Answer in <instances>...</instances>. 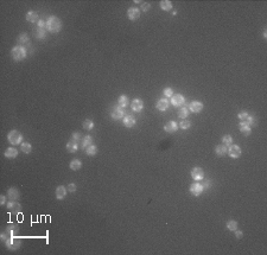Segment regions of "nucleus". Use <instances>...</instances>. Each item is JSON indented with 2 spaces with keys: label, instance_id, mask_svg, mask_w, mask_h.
<instances>
[{
  "label": "nucleus",
  "instance_id": "1a4fd4ad",
  "mask_svg": "<svg viewBox=\"0 0 267 255\" xmlns=\"http://www.w3.org/2000/svg\"><path fill=\"white\" fill-rule=\"evenodd\" d=\"M171 102H172L173 106L179 107V106L184 105L185 99H184V96L182 95V94H175V95H172V97H171Z\"/></svg>",
  "mask_w": 267,
  "mask_h": 255
},
{
  "label": "nucleus",
  "instance_id": "20e7f679",
  "mask_svg": "<svg viewBox=\"0 0 267 255\" xmlns=\"http://www.w3.org/2000/svg\"><path fill=\"white\" fill-rule=\"evenodd\" d=\"M20 246H22V240L17 239L15 236H10L6 241V247L10 250H17L18 248H20Z\"/></svg>",
  "mask_w": 267,
  "mask_h": 255
},
{
  "label": "nucleus",
  "instance_id": "473e14b6",
  "mask_svg": "<svg viewBox=\"0 0 267 255\" xmlns=\"http://www.w3.org/2000/svg\"><path fill=\"white\" fill-rule=\"evenodd\" d=\"M227 228H228L229 230H232V232L236 230V229H237V222H236V221H234V220L228 221V222H227Z\"/></svg>",
  "mask_w": 267,
  "mask_h": 255
},
{
  "label": "nucleus",
  "instance_id": "f704fd0d",
  "mask_svg": "<svg viewBox=\"0 0 267 255\" xmlns=\"http://www.w3.org/2000/svg\"><path fill=\"white\" fill-rule=\"evenodd\" d=\"M189 115V109L188 108H181L179 110H178V116L181 117V119H185L186 116Z\"/></svg>",
  "mask_w": 267,
  "mask_h": 255
},
{
  "label": "nucleus",
  "instance_id": "a211bd4d",
  "mask_svg": "<svg viewBox=\"0 0 267 255\" xmlns=\"http://www.w3.org/2000/svg\"><path fill=\"white\" fill-rule=\"evenodd\" d=\"M67 150H68V152L70 153H75L77 152V150H78V142H77L76 140H70L68 141V144H67Z\"/></svg>",
  "mask_w": 267,
  "mask_h": 255
},
{
  "label": "nucleus",
  "instance_id": "37998d69",
  "mask_svg": "<svg viewBox=\"0 0 267 255\" xmlns=\"http://www.w3.org/2000/svg\"><path fill=\"white\" fill-rule=\"evenodd\" d=\"M38 27H39V29H44V27H46V22H44V20H40V19H39V20H38Z\"/></svg>",
  "mask_w": 267,
  "mask_h": 255
},
{
  "label": "nucleus",
  "instance_id": "a19ab883",
  "mask_svg": "<svg viewBox=\"0 0 267 255\" xmlns=\"http://www.w3.org/2000/svg\"><path fill=\"white\" fill-rule=\"evenodd\" d=\"M150 7H151V5H150L148 2H143V5H141V10H143L144 12L148 11V10H150Z\"/></svg>",
  "mask_w": 267,
  "mask_h": 255
},
{
  "label": "nucleus",
  "instance_id": "bb28decb",
  "mask_svg": "<svg viewBox=\"0 0 267 255\" xmlns=\"http://www.w3.org/2000/svg\"><path fill=\"white\" fill-rule=\"evenodd\" d=\"M172 2L171 1H169V0H163V1H160V8L163 10V11H170V10H172Z\"/></svg>",
  "mask_w": 267,
  "mask_h": 255
},
{
  "label": "nucleus",
  "instance_id": "9d476101",
  "mask_svg": "<svg viewBox=\"0 0 267 255\" xmlns=\"http://www.w3.org/2000/svg\"><path fill=\"white\" fill-rule=\"evenodd\" d=\"M203 186H202V184L201 183H194V184H191L190 186V192L191 195H194V196H199L201 193L203 192Z\"/></svg>",
  "mask_w": 267,
  "mask_h": 255
},
{
  "label": "nucleus",
  "instance_id": "aec40b11",
  "mask_svg": "<svg viewBox=\"0 0 267 255\" xmlns=\"http://www.w3.org/2000/svg\"><path fill=\"white\" fill-rule=\"evenodd\" d=\"M136 122H137V120H136V117H134V116L126 115L125 117H123V125H125L126 127H128V128L133 127V126L136 125Z\"/></svg>",
  "mask_w": 267,
  "mask_h": 255
},
{
  "label": "nucleus",
  "instance_id": "ea45409f",
  "mask_svg": "<svg viewBox=\"0 0 267 255\" xmlns=\"http://www.w3.org/2000/svg\"><path fill=\"white\" fill-rule=\"evenodd\" d=\"M67 190H68V192H75V191H76V185H75L74 183H70L68 185V189H67Z\"/></svg>",
  "mask_w": 267,
  "mask_h": 255
},
{
  "label": "nucleus",
  "instance_id": "f3484780",
  "mask_svg": "<svg viewBox=\"0 0 267 255\" xmlns=\"http://www.w3.org/2000/svg\"><path fill=\"white\" fill-rule=\"evenodd\" d=\"M143 108H144V102L140 99H134L132 102V109L134 112H141Z\"/></svg>",
  "mask_w": 267,
  "mask_h": 255
},
{
  "label": "nucleus",
  "instance_id": "f03ea898",
  "mask_svg": "<svg viewBox=\"0 0 267 255\" xmlns=\"http://www.w3.org/2000/svg\"><path fill=\"white\" fill-rule=\"evenodd\" d=\"M11 55L13 57V60L15 61H22L26 57V49L22 45H15L12 51H11Z\"/></svg>",
  "mask_w": 267,
  "mask_h": 255
},
{
  "label": "nucleus",
  "instance_id": "f257e3e1",
  "mask_svg": "<svg viewBox=\"0 0 267 255\" xmlns=\"http://www.w3.org/2000/svg\"><path fill=\"white\" fill-rule=\"evenodd\" d=\"M62 29V20L58 17L51 16L46 20V30L51 33H57Z\"/></svg>",
  "mask_w": 267,
  "mask_h": 255
},
{
  "label": "nucleus",
  "instance_id": "49530a36",
  "mask_svg": "<svg viewBox=\"0 0 267 255\" xmlns=\"http://www.w3.org/2000/svg\"><path fill=\"white\" fill-rule=\"evenodd\" d=\"M235 232V236H236L237 239H241L242 237V232L241 230H234Z\"/></svg>",
  "mask_w": 267,
  "mask_h": 255
},
{
  "label": "nucleus",
  "instance_id": "0eeeda50",
  "mask_svg": "<svg viewBox=\"0 0 267 255\" xmlns=\"http://www.w3.org/2000/svg\"><path fill=\"white\" fill-rule=\"evenodd\" d=\"M7 209H8V211H11V212H13V214H19V212L22 211V204L18 203V202L10 201L7 203Z\"/></svg>",
  "mask_w": 267,
  "mask_h": 255
},
{
  "label": "nucleus",
  "instance_id": "b1692460",
  "mask_svg": "<svg viewBox=\"0 0 267 255\" xmlns=\"http://www.w3.org/2000/svg\"><path fill=\"white\" fill-rule=\"evenodd\" d=\"M227 151H228V148H227V146L226 145H223V144H221V145H217V146L215 147V153L217 155H220V157H222V155H224L226 153H227Z\"/></svg>",
  "mask_w": 267,
  "mask_h": 255
},
{
  "label": "nucleus",
  "instance_id": "79ce46f5",
  "mask_svg": "<svg viewBox=\"0 0 267 255\" xmlns=\"http://www.w3.org/2000/svg\"><path fill=\"white\" fill-rule=\"evenodd\" d=\"M73 140H76V141H78L80 140V138H81V133L80 132H75V133H73Z\"/></svg>",
  "mask_w": 267,
  "mask_h": 255
},
{
  "label": "nucleus",
  "instance_id": "2eb2a0df",
  "mask_svg": "<svg viewBox=\"0 0 267 255\" xmlns=\"http://www.w3.org/2000/svg\"><path fill=\"white\" fill-rule=\"evenodd\" d=\"M19 196H20V193H19V191H18L15 187H11V189H8L7 197L10 198V201H17V199L19 198Z\"/></svg>",
  "mask_w": 267,
  "mask_h": 255
},
{
  "label": "nucleus",
  "instance_id": "de8ad7c7",
  "mask_svg": "<svg viewBox=\"0 0 267 255\" xmlns=\"http://www.w3.org/2000/svg\"><path fill=\"white\" fill-rule=\"evenodd\" d=\"M7 239H8V234H7V232H4V234H1V240H2V241H5V242H6V241H7Z\"/></svg>",
  "mask_w": 267,
  "mask_h": 255
},
{
  "label": "nucleus",
  "instance_id": "4c0bfd02",
  "mask_svg": "<svg viewBox=\"0 0 267 255\" xmlns=\"http://www.w3.org/2000/svg\"><path fill=\"white\" fill-rule=\"evenodd\" d=\"M190 126H191V122L189 120H182L181 124H179V127H181L182 130H188V128H190Z\"/></svg>",
  "mask_w": 267,
  "mask_h": 255
},
{
  "label": "nucleus",
  "instance_id": "6e6552de",
  "mask_svg": "<svg viewBox=\"0 0 267 255\" xmlns=\"http://www.w3.org/2000/svg\"><path fill=\"white\" fill-rule=\"evenodd\" d=\"M191 177L194 178L196 182L198 180H202L204 178V171L202 170L201 167H194L191 170Z\"/></svg>",
  "mask_w": 267,
  "mask_h": 255
},
{
  "label": "nucleus",
  "instance_id": "e433bc0d",
  "mask_svg": "<svg viewBox=\"0 0 267 255\" xmlns=\"http://www.w3.org/2000/svg\"><path fill=\"white\" fill-rule=\"evenodd\" d=\"M36 36H37V38H39V39H44L46 37V31L44 29H39L38 27V30L36 31Z\"/></svg>",
  "mask_w": 267,
  "mask_h": 255
},
{
  "label": "nucleus",
  "instance_id": "4be33fe9",
  "mask_svg": "<svg viewBox=\"0 0 267 255\" xmlns=\"http://www.w3.org/2000/svg\"><path fill=\"white\" fill-rule=\"evenodd\" d=\"M67 187H64V186H58L57 189H56V198L57 199H63L65 196H67Z\"/></svg>",
  "mask_w": 267,
  "mask_h": 255
},
{
  "label": "nucleus",
  "instance_id": "dca6fc26",
  "mask_svg": "<svg viewBox=\"0 0 267 255\" xmlns=\"http://www.w3.org/2000/svg\"><path fill=\"white\" fill-rule=\"evenodd\" d=\"M6 232H7L10 236H15L18 232H19V227L17 225V224H8L7 227H6Z\"/></svg>",
  "mask_w": 267,
  "mask_h": 255
},
{
  "label": "nucleus",
  "instance_id": "c756f323",
  "mask_svg": "<svg viewBox=\"0 0 267 255\" xmlns=\"http://www.w3.org/2000/svg\"><path fill=\"white\" fill-rule=\"evenodd\" d=\"M20 150H22V152L27 154V153H30L31 151H32V146H31V144H29V142H22Z\"/></svg>",
  "mask_w": 267,
  "mask_h": 255
},
{
  "label": "nucleus",
  "instance_id": "4468645a",
  "mask_svg": "<svg viewBox=\"0 0 267 255\" xmlns=\"http://www.w3.org/2000/svg\"><path fill=\"white\" fill-rule=\"evenodd\" d=\"M164 130H165V132H168V133H175V132L178 130V125H177V122H175V121H169V122H166L165 126H164Z\"/></svg>",
  "mask_w": 267,
  "mask_h": 255
},
{
  "label": "nucleus",
  "instance_id": "393cba45",
  "mask_svg": "<svg viewBox=\"0 0 267 255\" xmlns=\"http://www.w3.org/2000/svg\"><path fill=\"white\" fill-rule=\"evenodd\" d=\"M69 166H70V169H71L73 171H77V170H80V169L82 167V162H81V160H78V159H74V160H71V162H70Z\"/></svg>",
  "mask_w": 267,
  "mask_h": 255
},
{
  "label": "nucleus",
  "instance_id": "a878e982",
  "mask_svg": "<svg viewBox=\"0 0 267 255\" xmlns=\"http://www.w3.org/2000/svg\"><path fill=\"white\" fill-rule=\"evenodd\" d=\"M118 103H119V107H121V108H126V107L128 106V103H130L128 97H127L126 95H121V96L118 99Z\"/></svg>",
  "mask_w": 267,
  "mask_h": 255
},
{
  "label": "nucleus",
  "instance_id": "72a5a7b5",
  "mask_svg": "<svg viewBox=\"0 0 267 255\" xmlns=\"http://www.w3.org/2000/svg\"><path fill=\"white\" fill-rule=\"evenodd\" d=\"M222 144L223 145H226V146H230L232 144H233V138L230 137V135H224L223 138H222Z\"/></svg>",
  "mask_w": 267,
  "mask_h": 255
},
{
  "label": "nucleus",
  "instance_id": "ddd939ff",
  "mask_svg": "<svg viewBox=\"0 0 267 255\" xmlns=\"http://www.w3.org/2000/svg\"><path fill=\"white\" fill-rule=\"evenodd\" d=\"M189 109H190L192 113H199V112L203 109V103L199 102V101H194V102L190 103Z\"/></svg>",
  "mask_w": 267,
  "mask_h": 255
},
{
  "label": "nucleus",
  "instance_id": "39448f33",
  "mask_svg": "<svg viewBox=\"0 0 267 255\" xmlns=\"http://www.w3.org/2000/svg\"><path fill=\"white\" fill-rule=\"evenodd\" d=\"M239 120H240V124H246V125H252L255 122V120H254V117L251 116L248 113H246V112H242V113H240L239 115Z\"/></svg>",
  "mask_w": 267,
  "mask_h": 255
},
{
  "label": "nucleus",
  "instance_id": "7ed1b4c3",
  "mask_svg": "<svg viewBox=\"0 0 267 255\" xmlns=\"http://www.w3.org/2000/svg\"><path fill=\"white\" fill-rule=\"evenodd\" d=\"M7 140L12 145H19L23 140V134L18 131H11L7 134Z\"/></svg>",
  "mask_w": 267,
  "mask_h": 255
},
{
  "label": "nucleus",
  "instance_id": "423d86ee",
  "mask_svg": "<svg viewBox=\"0 0 267 255\" xmlns=\"http://www.w3.org/2000/svg\"><path fill=\"white\" fill-rule=\"evenodd\" d=\"M227 153L229 154V157L236 159V158H239V157L241 155L242 152H241V148L237 146V145H230V146H229V150L227 151Z\"/></svg>",
  "mask_w": 267,
  "mask_h": 255
},
{
  "label": "nucleus",
  "instance_id": "2f4dec72",
  "mask_svg": "<svg viewBox=\"0 0 267 255\" xmlns=\"http://www.w3.org/2000/svg\"><path fill=\"white\" fill-rule=\"evenodd\" d=\"M83 128L84 130H88V131H90L94 128V122H93L90 119H87V120H84L83 121Z\"/></svg>",
  "mask_w": 267,
  "mask_h": 255
},
{
  "label": "nucleus",
  "instance_id": "f8f14e48",
  "mask_svg": "<svg viewBox=\"0 0 267 255\" xmlns=\"http://www.w3.org/2000/svg\"><path fill=\"white\" fill-rule=\"evenodd\" d=\"M169 106H170V102L169 100L166 99H160V100L157 101V103H156V107L158 110H161V112H164V110H166L169 108Z\"/></svg>",
  "mask_w": 267,
  "mask_h": 255
},
{
  "label": "nucleus",
  "instance_id": "a18cd8bd",
  "mask_svg": "<svg viewBox=\"0 0 267 255\" xmlns=\"http://www.w3.org/2000/svg\"><path fill=\"white\" fill-rule=\"evenodd\" d=\"M0 204H1V205H5V204H6V197L2 196V195L0 196Z\"/></svg>",
  "mask_w": 267,
  "mask_h": 255
},
{
  "label": "nucleus",
  "instance_id": "cd10ccee",
  "mask_svg": "<svg viewBox=\"0 0 267 255\" xmlns=\"http://www.w3.org/2000/svg\"><path fill=\"white\" fill-rule=\"evenodd\" d=\"M240 131L244 135H249L251 132H252V128H251V125H246V124H240Z\"/></svg>",
  "mask_w": 267,
  "mask_h": 255
},
{
  "label": "nucleus",
  "instance_id": "6ab92c4d",
  "mask_svg": "<svg viewBox=\"0 0 267 255\" xmlns=\"http://www.w3.org/2000/svg\"><path fill=\"white\" fill-rule=\"evenodd\" d=\"M112 117L114 120H119V119H122L123 117V109L121 107H115L112 110Z\"/></svg>",
  "mask_w": 267,
  "mask_h": 255
},
{
  "label": "nucleus",
  "instance_id": "412c9836",
  "mask_svg": "<svg viewBox=\"0 0 267 255\" xmlns=\"http://www.w3.org/2000/svg\"><path fill=\"white\" fill-rule=\"evenodd\" d=\"M26 20L30 22V23H38V13L35 12V11H29L26 13Z\"/></svg>",
  "mask_w": 267,
  "mask_h": 255
},
{
  "label": "nucleus",
  "instance_id": "58836bf2",
  "mask_svg": "<svg viewBox=\"0 0 267 255\" xmlns=\"http://www.w3.org/2000/svg\"><path fill=\"white\" fill-rule=\"evenodd\" d=\"M164 95H165L166 97H172V95H173L172 88H165V89H164Z\"/></svg>",
  "mask_w": 267,
  "mask_h": 255
},
{
  "label": "nucleus",
  "instance_id": "c9c22d12",
  "mask_svg": "<svg viewBox=\"0 0 267 255\" xmlns=\"http://www.w3.org/2000/svg\"><path fill=\"white\" fill-rule=\"evenodd\" d=\"M27 42H29V36H27L26 33H20V36L18 37V43L25 44V43H27Z\"/></svg>",
  "mask_w": 267,
  "mask_h": 255
},
{
  "label": "nucleus",
  "instance_id": "c03bdc74",
  "mask_svg": "<svg viewBox=\"0 0 267 255\" xmlns=\"http://www.w3.org/2000/svg\"><path fill=\"white\" fill-rule=\"evenodd\" d=\"M201 184H202V186H203V189H208V187L210 186V184H211V183H210L209 180H204V182H203V183H201Z\"/></svg>",
  "mask_w": 267,
  "mask_h": 255
},
{
  "label": "nucleus",
  "instance_id": "5701e85b",
  "mask_svg": "<svg viewBox=\"0 0 267 255\" xmlns=\"http://www.w3.org/2000/svg\"><path fill=\"white\" fill-rule=\"evenodd\" d=\"M18 155V151L15 150V147H8L7 150L5 151V157L8 159H13Z\"/></svg>",
  "mask_w": 267,
  "mask_h": 255
},
{
  "label": "nucleus",
  "instance_id": "c85d7f7f",
  "mask_svg": "<svg viewBox=\"0 0 267 255\" xmlns=\"http://www.w3.org/2000/svg\"><path fill=\"white\" fill-rule=\"evenodd\" d=\"M93 145V138L90 135H86L83 139H82V147L83 148H87L88 146Z\"/></svg>",
  "mask_w": 267,
  "mask_h": 255
},
{
  "label": "nucleus",
  "instance_id": "09e8293b",
  "mask_svg": "<svg viewBox=\"0 0 267 255\" xmlns=\"http://www.w3.org/2000/svg\"><path fill=\"white\" fill-rule=\"evenodd\" d=\"M264 38H267V31H266V30L264 31Z\"/></svg>",
  "mask_w": 267,
  "mask_h": 255
},
{
  "label": "nucleus",
  "instance_id": "9b49d317",
  "mask_svg": "<svg viewBox=\"0 0 267 255\" xmlns=\"http://www.w3.org/2000/svg\"><path fill=\"white\" fill-rule=\"evenodd\" d=\"M127 17L131 20H137L140 17V10L137 7H130L127 10Z\"/></svg>",
  "mask_w": 267,
  "mask_h": 255
},
{
  "label": "nucleus",
  "instance_id": "7c9ffc66",
  "mask_svg": "<svg viewBox=\"0 0 267 255\" xmlns=\"http://www.w3.org/2000/svg\"><path fill=\"white\" fill-rule=\"evenodd\" d=\"M84 150H86V153L88 155H95L98 153V147L95 146V145H90V146H88Z\"/></svg>",
  "mask_w": 267,
  "mask_h": 255
}]
</instances>
